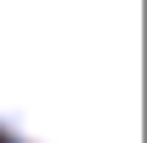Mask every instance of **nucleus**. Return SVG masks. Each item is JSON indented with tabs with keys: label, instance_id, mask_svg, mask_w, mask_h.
<instances>
[{
	"label": "nucleus",
	"instance_id": "obj_1",
	"mask_svg": "<svg viewBox=\"0 0 147 143\" xmlns=\"http://www.w3.org/2000/svg\"><path fill=\"white\" fill-rule=\"evenodd\" d=\"M0 134L138 143V0H0Z\"/></svg>",
	"mask_w": 147,
	"mask_h": 143
}]
</instances>
